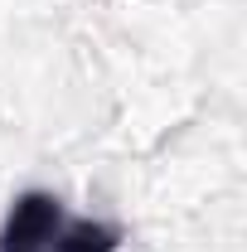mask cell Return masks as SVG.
Wrapping results in <instances>:
<instances>
[{
    "label": "cell",
    "instance_id": "obj_1",
    "mask_svg": "<svg viewBox=\"0 0 247 252\" xmlns=\"http://www.w3.org/2000/svg\"><path fill=\"white\" fill-rule=\"evenodd\" d=\"M122 233L112 223L78 219L63 209L59 194L30 189L10 204L0 223V252H117Z\"/></svg>",
    "mask_w": 247,
    "mask_h": 252
}]
</instances>
